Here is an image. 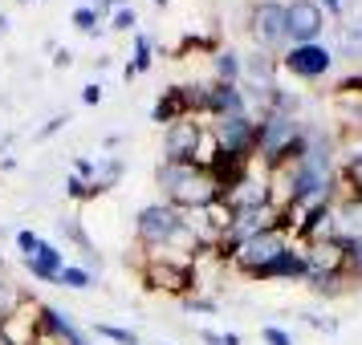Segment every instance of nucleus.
Wrapping results in <instances>:
<instances>
[{"label": "nucleus", "mask_w": 362, "mask_h": 345, "mask_svg": "<svg viewBox=\"0 0 362 345\" xmlns=\"http://www.w3.org/2000/svg\"><path fill=\"white\" fill-rule=\"evenodd\" d=\"M134 240L143 248V256H159V252H187L192 256L196 228H192V215L187 212L155 199V203L134 212Z\"/></svg>", "instance_id": "obj_1"}, {"label": "nucleus", "mask_w": 362, "mask_h": 345, "mask_svg": "<svg viewBox=\"0 0 362 345\" xmlns=\"http://www.w3.org/2000/svg\"><path fill=\"white\" fill-rule=\"evenodd\" d=\"M155 187L163 191V203H171L187 215L208 207L212 199H220L212 175L196 163H159L155 167Z\"/></svg>", "instance_id": "obj_2"}, {"label": "nucleus", "mask_w": 362, "mask_h": 345, "mask_svg": "<svg viewBox=\"0 0 362 345\" xmlns=\"http://www.w3.org/2000/svg\"><path fill=\"white\" fill-rule=\"evenodd\" d=\"M139 280L147 293H167V296H192L199 293V264L187 252H159L139 260Z\"/></svg>", "instance_id": "obj_3"}, {"label": "nucleus", "mask_w": 362, "mask_h": 345, "mask_svg": "<svg viewBox=\"0 0 362 345\" xmlns=\"http://www.w3.org/2000/svg\"><path fill=\"white\" fill-rule=\"evenodd\" d=\"M285 244H293V236H289V215L281 212L273 228H264V231H257V236H248L245 244H240V248L228 256L232 272L252 277V272H257V268H264V264L273 260V256H277Z\"/></svg>", "instance_id": "obj_4"}, {"label": "nucleus", "mask_w": 362, "mask_h": 345, "mask_svg": "<svg viewBox=\"0 0 362 345\" xmlns=\"http://www.w3.org/2000/svg\"><path fill=\"white\" fill-rule=\"evenodd\" d=\"M248 37H252V49H264L281 57L289 49V13H285V0H257L248 8Z\"/></svg>", "instance_id": "obj_5"}, {"label": "nucleus", "mask_w": 362, "mask_h": 345, "mask_svg": "<svg viewBox=\"0 0 362 345\" xmlns=\"http://www.w3.org/2000/svg\"><path fill=\"white\" fill-rule=\"evenodd\" d=\"M338 69V53L334 45L326 41H310V45H289V49L281 53V73H289L293 82H326L329 73Z\"/></svg>", "instance_id": "obj_6"}, {"label": "nucleus", "mask_w": 362, "mask_h": 345, "mask_svg": "<svg viewBox=\"0 0 362 345\" xmlns=\"http://www.w3.org/2000/svg\"><path fill=\"white\" fill-rule=\"evenodd\" d=\"M208 131L216 134L220 150L240 155L248 163H257V118L252 114H236V118H216L208 122Z\"/></svg>", "instance_id": "obj_7"}, {"label": "nucleus", "mask_w": 362, "mask_h": 345, "mask_svg": "<svg viewBox=\"0 0 362 345\" xmlns=\"http://www.w3.org/2000/svg\"><path fill=\"white\" fill-rule=\"evenodd\" d=\"M37 333H41V341H49V345H94L90 333L74 321V313L57 309V305H45V301H41V313H37Z\"/></svg>", "instance_id": "obj_8"}, {"label": "nucleus", "mask_w": 362, "mask_h": 345, "mask_svg": "<svg viewBox=\"0 0 362 345\" xmlns=\"http://www.w3.org/2000/svg\"><path fill=\"white\" fill-rule=\"evenodd\" d=\"M285 13H289V45H310V41L326 37L329 20L317 0H289Z\"/></svg>", "instance_id": "obj_9"}, {"label": "nucleus", "mask_w": 362, "mask_h": 345, "mask_svg": "<svg viewBox=\"0 0 362 345\" xmlns=\"http://www.w3.org/2000/svg\"><path fill=\"white\" fill-rule=\"evenodd\" d=\"M204 126L208 122H199V118H183V122L163 126V163H196Z\"/></svg>", "instance_id": "obj_10"}, {"label": "nucleus", "mask_w": 362, "mask_h": 345, "mask_svg": "<svg viewBox=\"0 0 362 345\" xmlns=\"http://www.w3.org/2000/svg\"><path fill=\"white\" fill-rule=\"evenodd\" d=\"M305 277H310V264H305V252H301V244H285L277 256H273V260L264 264V268H257L248 280H257V284H264V280L305 284Z\"/></svg>", "instance_id": "obj_11"}, {"label": "nucleus", "mask_w": 362, "mask_h": 345, "mask_svg": "<svg viewBox=\"0 0 362 345\" xmlns=\"http://www.w3.org/2000/svg\"><path fill=\"white\" fill-rule=\"evenodd\" d=\"M236 114H252V106L245 98V85L236 82H208V114L204 122L216 118H236Z\"/></svg>", "instance_id": "obj_12"}, {"label": "nucleus", "mask_w": 362, "mask_h": 345, "mask_svg": "<svg viewBox=\"0 0 362 345\" xmlns=\"http://www.w3.org/2000/svg\"><path fill=\"white\" fill-rule=\"evenodd\" d=\"M37 313H41V301H33V296L25 293L17 301V309L8 313V321H4V329H0V337H8L13 345H37L41 341V333H37Z\"/></svg>", "instance_id": "obj_13"}, {"label": "nucleus", "mask_w": 362, "mask_h": 345, "mask_svg": "<svg viewBox=\"0 0 362 345\" xmlns=\"http://www.w3.org/2000/svg\"><path fill=\"white\" fill-rule=\"evenodd\" d=\"M334 53L350 61L362 57V4H350L342 20H334Z\"/></svg>", "instance_id": "obj_14"}, {"label": "nucleus", "mask_w": 362, "mask_h": 345, "mask_svg": "<svg viewBox=\"0 0 362 345\" xmlns=\"http://www.w3.org/2000/svg\"><path fill=\"white\" fill-rule=\"evenodd\" d=\"M21 260H25V268H29V277H33L37 284H57L62 268H66V252L41 236L37 252H33V256H21Z\"/></svg>", "instance_id": "obj_15"}, {"label": "nucleus", "mask_w": 362, "mask_h": 345, "mask_svg": "<svg viewBox=\"0 0 362 345\" xmlns=\"http://www.w3.org/2000/svg\"><path fill=\"white\" fill-rule=\"evenodd\" d=\"M224 199H228L232 212H245V207H273V203H269V179H264L261 167H252Z\"/></svg>", "instance_id": "obj_16"}, {"label": "nucleus", "mask_w": 362, "mask_h": 345, "mask_svg": "<svg viewBox=\"0 0 362 345\" xmlns=\"http://www.w3.org/2000/svg\"><path fill=\"white\" fill-rule=\"evenodd\" d=\"M183 118H192V98H187V82L167 85L163 94L155 98V106H151V122H155V126H171V122H183Z\"/></svg>", "instance_id": "obj_17"}, {"label": "nucleus", "mask_w": 362, "mask_h": 345, "mask_svg": "<svg viewBox=\"0 0 362 345\" xmlns=\"http://www.w3.org/2000/svg\"><path fill=\"white\" fill-rule=\"evenodd\" d=\"M252 167H257V163H248V159H240V155H228V150H216V155H212V163L204 167V171L212 175L216 191H220V195H228V191H232V187H236L240 179H245V175L252 171Z\"/></svg>", "instance_id": "obj_18"}, {"label": "nucleus", "mask_w": 362, "mask_h": 345, "mask_svg": "<svg viewBox=\"0 0 362 345\" xmlns=\"http://www.w3.org/2000/svg\"><path fill=\"white\" fill-rule=\"evenodd\" d=\"M57 231H62V236H66L69 244H74L78 252H82L86 268H90V272L98 277V272H102V252H98V244L90 240V231H86L82 215H62V219H57Z\"/></svg>", "instance_id": "obj_19"}, {"label": "nucleus", "mask_w": 362, "mask_h": 345, "mask_svg": "<svg viewBox=\"0 0 362 345\" xmlns=\"http://www.w3.org/2000/svg\"><path fill=\"white\" fill-rule=\"evenodd\" d=\"M338 138H362V98H334Z\"/></svg>", "instance_id": "obj_20"}, {"label": "nucleus", "mask_w": 362, "mask_h": 345, "mask_svg": "<svg viewBox=\"0 0 362 345\" xmlns=\"http://www.w3.org/2000/svg\"><path fill=\"white\" fill-rule=\"evenodd\" d=\"M151 66H155V41H151L147 33H134V49H131V57H127V66H122V78L134 82V78H143Z\"/></svg>", "instance_id": "obj_21"}, {"label": "nucleus", "mask_w": 362, "mask_h": 345, "mask_svg": "<svg viewBox=\"0 0 362 345\" xmlns=\"http://www.w3.org/2000/svg\"><path fill=\"white\" fill-rule=\"evenodd\" d=\"M122 175H127V163H122L118 155H102V159H98V171H94V191H98V195L115 191L118 183H122Z\"/></svg>", "instance_id": "obj_22"}, {"label": "nucleus", "mask_w": 362, "mask_h": 345, "mask_svg": "<svg viewBox=\"0 0 362 345\" xmlns=\"http://www.w3.org/2000/svg\"><path fill=\"white\" fill-rule=\"evenodd\" d=\"M305 284H310L313 296L334 301V296H342L346 289H350V277H342V272H310V277H305Z\"/></svg>", "instance_id": "obj_23"}, {"label": "nucleus", "mask_w": 362, "mask_h": 345, "mask_svg": "<svg viewBox=\"0 0 362 345\" xmlns=\"http://www.w3.org/2000/svg\"><path fill=\"white\" fill-rule=\"evenodd\" d=\"M212 82H236L240 85V53L232 45H220L212 53Z\"/></svg>", "instance_id": "obj_24"}, {"label": "nucleus", "mask_w": 362, "mask_h": 345, "mask_svg": "<svg viewBox=\"0 0 362 345\" xmlns=\"http://www.w3.org/2000/svg\"><path fill=\"white\" fill-rule=\"evenodd\" d=\"M338 187H342V195L362 199V159H342L338 163Z\"/></svg>", "instance_id": "obj_25"}, {"label": "nucleus", "mask_w": 362, "mask_h": 345, "mask_svg": "<svg viewBox=\"0 0 362 345\" xmlns=\"http://www.w3.org/2000/svg\"><path fill=\"white\" fill-rule=\"evenodd\" d=\"M57 284H62V289H74V293H86V289H94V272H90L86 264H69L66 260V268H62Z\"/></svg>", "instance_id": "obj_26"}, {"label": "nucleus", "mask_w": 362, "mask_h": 345, "mask_svg": "<svg viewBox=\"0 0 362 345\" xmlns=\"http://www.w3.org/2000/svg\"><path fill=\"white\" fill-rule=\"evenodd\" d=\"M21 289L13 284V277H8V268H0V329H4V321H8V313L17 309V301H21Z\"/></svg>", "instance_id": "obj_27"}, {"label": "nucleus", "mask_w": 362, "mask_h": 345, "mask_svg": "<svg viewBox=\"0 0 362 345\" xmlns=\"http://www.w3.org/2000/svg\"><path fill=\"white\" fill-rule=\"evenodd\" d=\"M69 20H74V29L86 37H102V17L90 8V4H78L74 13H69Z\"/></svg>", "instance_id": "obj_28"}, {"label": "nucleus", "mask_w": 362, "mask_h": 345, "mask_svg": "<svg viewBox=\"0 0 362 345\" xmlns=\"http://www.w3.org/2000/svg\"><path fill=\"white\" fill-rule=\"evenodd\" d=\"M220 45H224L220 33H187L183 37V45H180V53H208V57H212Z\"/></svg>", "instance_id": "obj_29"}, {"label": "nucleus", "mask_w": 362, "mask_h": 345, "mask_svg": "<svg viewBox=\"0 0 362 345\" xmlns=\"http://www.w3.org/2000/svg\"><path fill=\"white\" fill-rule=\"evenodd\" d=\"M94 333H98L102 341H115V345H139V333H134V329L115 325V321H98V325H94Z\"/></svg>", "instance_id": "obj_30"}, {"label": "nucleus", "mask_w": 362, "mask_h": 345, "mask_svg": "<svg viewBox=\"0 0 362 345\" xmlns=\"http://www.w3.org/2000/svg\"><path fill=\"white\" fill-rule=\"evenodd\" d=\"M329 94H334V98H362V73L358 69H354V73H342Z\"/></svg>", "instance_id": "obj_31"}, {"label": "nucleus", "mask_w": 362, "mask_h": 345, "mask_svg": "<svg viewBox=\"0 0 362 345\" xmlns=\"http://www.w3.org/2000/svg\"><path fill=\"white\" fill-rule=\"evenodd\" d=\"M106 25H110L115 33H134V25H139V13H134V4H122V8H115Z\"/></svg>", "instance_id": "obj_32"}, {"label": "nucleus", "mask_w": 362, "mask_h": 345, "mask_svg": "<svg viewBox=\"0 0 362 345\" xmlns=\"http://www.w3.org/2000/svg\"><path fill=\"white\" fill-rule=\"evenodd\" d=\"M66 195L74 199V203H90V199H98V191H94V183L69 175V179H66Z\"/></svg>", "instance_id": "obj_33"}, {"label": "nucleus", "mask_w": 362, "mask_h": 345, "mask_svg": "<svg viewBox=\"0 0 362 345\" xmlns=\"http://www.w3.org/2000/svg\"><path fill=\"white\" fill-rule=\"evenodd\" d=\"M69 126V114H53V118H45V122H41V126H37V143H49V138H57V134L66 131Z\"/></svg>", "instance_id": "obj_34"}, {"label": "nucleus", "mask_w": 362, "mask_h": 345, "mask_svg": "<svg viewBox=\"0 0 362 345\" xmlns=\"http://www.w3.org/2000/svg\"><path fill=\"white\" fill-rule=\"evenodd\" d=\"M183 309H187V313H204V317H212V313L220 309V301H216V296H204V293H192V296H183Z\"/></svg>", "instance_id": "obj_35"}, {"label": "nucleus", "mask_w": 362, "mask_h": 345, "mask_svg": "<svg viewBox=\"0 0 362 345\" xmlns=\"http://www.w3.org/2000/svg\"><path fill=\"white\" fill-rule=\"evenodd\" d=\"M346 277H350V284L362 280V240H354V244L346 248Z\"/></svg>", "instance_id": "obj_36"}, {"label": "nucleus", "mask_w": 362, "mask_h": 345, "mask_svg": "<svg viewBox=\"0 0 362 345\" xmlns=\"http://www.w3.org/2000/svg\"><path fill=\"white\" fill-rule=\"evenodd\" d=\"M261 341L264 345H297V337L285 325H261Z\"/></svg>", "instance_id": "obj_37"}, {"label": "nucleus", "mask_w": 362, "mask_h": 345, "mask_svg": "<svg viewBox=\"0 0 362 345\" xmlns=\"http://www.w3.org/2000/svg\"><path fill=\"white\" fill-rule=\"evenodd\" d=\"M301 321L310 329H317V333H326V337H334L338 333V317H322V313H301Z\"/></svg>", "instance_id": "obj_38"}, {"label": "nucleus", "mask_w": 362, "mask_h": 345, "mask_svg": "<svg viewBox=\"0 0 362 345\" xmlns=\"http://www.w3.org/2000/svg\"><path fill=\"white\" fill-rule=\"evenodd\" d=\"M13 240H17V252H21V256H33L37 244H41V236H37L33 228H21L17 236H13Z\"/></svg>", "instance_id": "obj_39"}, {"label": "nucleus", "mask_w": 362, "mask_h": 345, "mask_svg": "<svg viewBox=\"0 0 362 345\" xmlns=\"http://www.w3.org/2000/svg\"><path fill=\"white\" fill-rule=\"evenodd\" d=\"M94 171H98V163H94V159H86V155H78V159H74V175H78V179L94 183Z\"/></svg>", "instance_id": "obj_40"}, {"label": "nucleus", "mask_w": 362, "mask_h": 345, "mask_svg": "<svg viewBox=\"0 0 362 345\" xmlns=\"http://www.w3.org/2000/svg\"><path fill=\"white\" fill-rule=\"evenodd\" d=\"M49 53H53V69H69V66H74V53H69L66 45L49 41Z\"/></svg>", "instance_id": "obj_41"}, {"label": "nucleus", "mask_w": 362, "mask_h": 345, "mask_svg": "<svg viewBox=\"0 0 362 345\" xmlns=\"http://www.w3.org/2000/svg\"><path fill=\"white\" fill-rule=\"evenodd\" d=\"M122 4H131V0H90V8H94L102 20H110V13H115V8H122Z\"/></svg>", "instance_id": "obj_42"}, {"label": "nucleus", "mask_w": 362, "mask_h": 345, "mask_svg": "<svg viewBox=\"0 0 362 345\" xmlns=\"http://www.w3.org/2000/svg\"><path fill=\"white\" fill-rule=\"evenodd\" d=\"M317 4H322V13L334 17V20H342V13L350 8V0H317Z\"/></svg>", "instance_id": "obj_43"}, {"label": "nucleus", "mask_w": 362, "mask_h": 345, "mask_svg": "<svg viewBox=\"0 0 362 345\" xmlns=\"http://www.w3.org/2000/svg\"><path fill=\"white\" fill-rule=\"evenodd\" d=\"M102 94H106V90H102L98 82H86V85H82V106H98Z\"/></svg>", "instance_id": "obj_44"}, {"label": "nucleus", "mask_w": 362, "mask_h": 345, "mask_svg": "<svg viewBox=\"0 0 362 345\" xmlns=\"http://www.w3.org/2000/svg\"><path fill=\"white\" fill-rule=\"evenodd\" d=\"M199 341H204V345H224V333H216V329L204 325V329H199Z\"/></svg>", "instance_id": "obj_45"}, {"label": "nucleus", "mask_w": 362, "mask_h": 345, "mask_svg": "<svg viewBox=\"0 0 362 345\" xmlns=\"http://www.w3.org/2000/svg\"><path fill=\"white\" fill-rule=\"evenodd\" d=\"M0 171H17V155H0Z\"/></svg>", "instance_id": "obj_46"}, {"label": "nucleus", "mask_w": 362, "mask_h": 345, "mask_svg": "<svg viewBox=\"0 0 362 345\" xmlns=\"http://www.w3.org/2000/svg\"><path fill=\"white\" fill-rule=\"evenodd\" d=\"M224 345H245V341H240V333H236V329H228V333H224Z\"/></svg>", "instance_id": "obj_47"}, {"label": "nucleus", "mask_w": 362, "mask_h": 345, "mask_svg": "<svg viewBox=\"0 0 362 345\" xmlns=\"http://www.w3.org/2000/svg\"><path fill=\"white\" fill-rule=\"evenodd\" d=\"M8 33V17H4V13H0V37Z\"/></svg>", "instance_id": "obj_48"}, {"label": "nucleus", "mask_w": 362, "mask_h": 345, "mask_svg": "<svg viewBox=\"0 0 362 345\" xmlns=\"http://www.w3.org/2000/svg\"><path fill=\"white\" fill-rule=\"evenodd\" d=\"M167 4H171V0H155V8H167Z\"/></svg>", "instance_id": "obj_49"}, {"label": "nucleus", "mask_w": 362, "mask_h": 345, "mask_svg": "<svg viewBox=\"0 0 362 345\" xmlns=\"http://www.w3.org/2000/svg\"><path fill=\"white\" fill-rule=\"evenodd\" d=\"M0 138H4V122H0Z\"/></svg>", "instance_id": "obj_50"}]
</instances>
